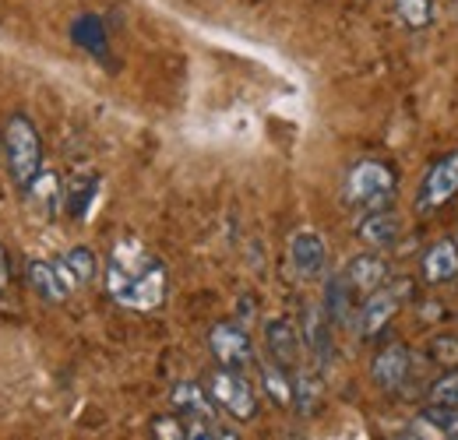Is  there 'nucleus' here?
I'll return each mask as SVG.
<instances>
[{
  "label": "nucleus",
  "instance_id": "obj_1",
  "mask_svg": "<svg viewBox=\"0 0 458 440\" xmlns=\"http://www.w3.org/2000/svg\"><path fill=\"white\" fill-rule=\"evenodd\" d=\"M106 292L123 310L152 314L166 303V292H170L166 265L145 243L120 240L106 261Z\"/></svg>",
  "mask_w": 458,
  "mask_h": 440
},
{
  "label": "nucleus",
  "instance_id": "obj_17",
  "mask_svg": "<svg viewBox=\"0 0 458 440\" xmlns=\"http://www.w3.org/2000/svg\"><path fill=\"white\" fill-rule=\"evenodd\" d=\"M25 272H29V282H32V289L47 300V303H64L74 289L60 278L57 272V261H39V258H29V265H25Z\"/></svg>",
  "mask_w": 458,
  "mask_h": 440
},
{
  "label": "nucleus",
  "instance_id": "obj_18",
  "mask_svg": "<svg viewBox=\"0 0 458 440\" xmlns=\"http://www.w3.org/2000/svg\"><path fill=\"white\" fill-rule=\"evenodd\" d=\"M57 272L71 289L89 285L92 278L99 275V258H96L89 247H71V250L57 261Z\"/></svg>",
  "mask_w": 458,
  "mask_h": 440
},
{
  "label": "nucleus",
  "instance_id": "obj_28",
  "mask_svg": "<svg viewBox=\"0 0 458 440\" xmlns=\"http://www.w3.org/2000/svg\"><path fill=\"white\" fill-rule=\"evenodd\" d=\"M7 285V258H4V247H0V289Z\"/></svg>",
  "mask_w": 458,
  "mask_h": 440
},
{
  "label": "nucleus",
  "instance_id": "obj_26",
  "mask_svg": "<svg viewBox=\"0 0 458 440\" xmlns=\"http://www.w3.org/2000/svg\"><path fill=\"white\" fill-rule=\"evenodd\" d=\"M187 440H236L223 423H201V419H183Z\"/></svg>",
  "mask_w": 458,
  "mask_h": 440
},
{
  "label": "nucleus",
  "instance_id": "obj_16",
  "mask_svg": "<svg viewBox=\"0 0 458 440\" xmlns=\"http://www.w3.org/2000/svg\"><path fill=\"white\" fill-rule=\"evenodd\" d=\"M21 194L29 198V205H32V212H36L39 219H54L60 212V201H64L57 173H50V169H39V173L32 176V183H29Z\"/></svg>",
  "mask_w": 458,
  "mask_h": 440
},
{
  "label": "nucleus",
  "instance_id": "obj_20",
  "mask_svg": "<svg viewBox=\"0 0 458 440\" xmlns=\"http://www.w3.org/2000/svg\"><path fill=\"white\" fill-rule=\"evenodd\" d=\"M261 385H265V394H268L276 405H283V409L293 405V381H289V370H283L276 360L261 363Z\"/></svg>",
  "mask_w": 458,
  "mask_h": 440
},
{
  "label": "nucleus",
  "instance_id": "obj_11",
  "mask_svg": "<svg viewBox=\"0 0 458 440\" xmlns=\"http://www.w3.org/2000/svg\"><path fill=\"white\" fill-rule=\"evenodd\" d=\"M265 345H268V360H276L289 374L296 370L303 338H300V328H296L289 317H272V321L265 325Z\"/></svg>",
  "mask_w": 458,
  "mask_h": 440
},
{
  "label": "nucleus",
  "instance_id": "obj_24",
  "mask_svg": "<svg viewBox=\"0 0 458 440\" xmlns=\"http://www.w3.org/2000/svg\"><path fill=\"white\" fill-rule=\"evenodd\" d=\"M430 360L441 367V370H455L458 367V338L455 334H437L430 342Z\"/></svg>",
  "mask_w": 458,
  "mask_h": 440
},
{
  "label": "nucleus",
  "instance_id": "obj_27",
  "mask_svg": "<svg viewBox=\"0 0 458 440\" xmlns=\"http://www.w3.org/2000/svg\"><path fill=\"white\" fill-rule=\"evenodd\" d=\"M152 434H156V440H187V423H180L176 416H156Z\"/></svg>",
  "mask_w": 458,
  "mask_h": 440
},
{
  "label": "nucleus",
  "instance_id": "obj_19",
  "mask_svg": "<svg viewBox=\"0 0 458 440\" xmlns=\"http://www.w3.org/2000/svg\"><path fill=\"white\" fill-rule=\"evenodd\" d=\"M349 310H352V289L345 285L343 275H332L325 285V314H328L332 325H345Z\"/></svg>",
  "mask_w": 458,
  "mask_h": 440
},
{
  "label": "nucleus",
  "instance_id": "obj_23",
  "mask_svg": "<svg viewBox=\"0 0 458 440\" xmlns=\"http://www.w3.org/2000/svg\"><path fill=\"white\" fill-rule=\"evenodd\" d=\"M318 398H321V381H318L310 370H296V381H293V405H296L300 412H314Z\"/></svg>",
  "mask_w": 458,
  "mask_h": 440
},
{
  "label": "nucleus",
  "instance_id": "obj_22",
  "mask_svg": "<svg viewBox=\"0 0 458 440\" xmlns=\"http://www.w3.org/2000/svg\"><path fill=\"white\" fill-rule=\"evenodd\" d=\"M420 423L427 427V430H434V434H441V437H455L458 434V405H427L423 412H420Z\"/></svg>",
  "mask_w": 458,
  "mask_h": 440
},
{
  "label": "nucleus",
  "instance_id": "obj_10",
  "mask_svg": "<svg viewBox=\"0 0 458 440\" xmlns=\"http://www.w3.org/2000/svg\"><path fill=\"white\" fill-rule=\"evenodd\" d=\"M412 374V356L402 342H388L385 349H377L374 363H370V377L381 391H399Z\"/></svg>",
  "mask_w": 458,
  "mask_h": 440
},
{
  "label": "nucleus",
  "instance_id": "obj_14",
  "mask_svg": "<svg viewBox=\"0 0 458 440\" xmlns=\"http://www.w3.org/2000/svg\"><path fill=\"white\" fill-rule=\"evenodd\" d=\"M423 278H427V285H448V282H455L458 278V243L455 240H434L430 247H427V254H423Z\"/></svg>",
  "mask_w": 458,
  "mask_h": 440
},
{
  "label": "nucleus",
  "instance_id": "obj_8",
  "mask_svg": "<svg viewBox=\"0 0 458 440\" xmlns=\"http://www.w3.org/2000/svg\"><path fill=\"white\" fill-rule=\"evenodd\" d=\"M399 303H402V292L395 285H381L374 289L370 296H363L360 310H356V331L360 338H377L381 331L392 325V317L399 314Z\"/></svg>",
  "mask_w": 458,
  "mask_h": 440
},
{
  "label": "nucleus",
  "instance_id": "obj_3",
  "mask_svg": "<svg viewBox=\"0 0 458 440\" xmlns=\"http://www.w3.org/2000/svg\"><path fill=\"white\" fill-rule=\"evenodd\" d=\"M4 159H7V176L18 190L32 183V176L43 169V134L32 123L29 113H11L4 123Z\"/></svg>",
  "mask_w": 458,
  "mask_h": 440
},
{
  "label": "nucleus",
  "instance_id": "obj_2",
  "mask_svg": "<svg viewBox=\"0 0 458 440\" xmlns=\"http://www.w3.org/2000/svg\"><path fill=\"white\" fill-rule=\"evenodd\" d=\"M395 190H399V173H395V165L385 163V159H360V163H352L343 183L345 205L356 208L360 216L388 208Z\"/></svg>",
  "mask_w": 458,
  "mask_h": 440
},
{
  "label": "nucleus",
  "instance_id": "obj_13",
  "mask_svg": "<svg viewBox=\"0 0 458 440\" xmlns=\"http://www.w3.org/2000/svg\"><path fill=\"white\" fill-rule=\"evenodd\" d=\"M300 338H303L307 356L325 370V367H328V360H332V321H328L325 307H307Z\"/></svg>",
  "mask_w": 458,
  "mask_h": 440
},
{
  "label": "nucleus",
  "instance_id": "obj_15",
  "mask_svg": "<svg viewBox=\"0 0 458 440\" xmlns=\"http://www.w3.org/2000/svg\"><path fill=\"white\" fill-rule=\"evenodd\" d=\"M173 405L183 419H201V423H219L216 419V402L208 394V387L194 385V381H180L173 385Z\"/></svg>",
  "mask_w": 458,
  "mask_h": 440
},
{
  "label": "nucleus",
  "instance_id": "obj_4",
  "mask_svg": "<svg viewBox=\"0 0 458 440\" xmlns=\"http://www.w3.org/2000/svg\"><path fill=\"white\" fill-rule=\"evenodd\" d=\"M205 387H208L212 402H216L223 412H229L236 423H247V419L258 416V394H254V385L247 381V374L219 367V370L208 374V385Z\"/></svg>",
  "mask_w": 458,
  "mask_h": 440
},
{
  "label": "nucleus",
  "instance_id": "obj_12",
  "mask_svg": "<svg viewBox=\"0 0 458 440\" xmlns=\"http://www.w3.org/2000/svg\"><path fill=\"white\" fill-rule=\"evenodd\" d=\"M356 236L370 247V250H392L402 236V219L392 208H377V212H363L356 222Z\"/></svg>",
  "mask_w": 458,
  "mask_h": 440
},
{
  "label": "nucleus",
  "instance_id": "obj_21",
  "mask_svg": "<svg viewBox=\"0 0 458 440\" xmlns=\"http://www.w3.org/2000/svg\"><path fill=\"white\" fill-rule=\"evenodd\" d=\"M395 18L412 32L430 29L434 25V0H395Z\"/></svg>",
  "mask_w": 458,
  "mask_h": 440
},
{
  "label": "nucleus",
  "instance_id": "obj_6",
  "mask_svg": "<svg viewBox=\"0 0 458 440\" xmlns=\"http://www.w3.org/2000/svg\"><path fill=\"white\" fill-rule=\"evenodd\" d=\"M325 265H328V243L318 229H296L289 236V268L293 275L303 278V282H314V278L325 275Z\"/></svg>",
  "mask_w": 458,
  "mask_h": 440
},
{
  "label": "nucleus",
  "instance_id": "obj_9",
  "mask_svg": "<svg viewBox=\"0 0 458 440\" xmlns=\"http://www.w3.org/2000/svg\"><path fill=\"white\" fill-rule=\"evenodd\" d=\"M388 275H392V268H388V258L381 254V250H367V254H356L349 265H345V285L352 289V296H370L374 289H381V285H388Z\"/></svg>",
  "mask_w": 458,
  "mask_h": 440
},
{
  "label": "nucleus",
  "instance_id": "obj_7",
  "mask_svg": "<svg viewBox=\"0 0 458 440\" xmlns=\"http://www.w3.org/2000/svg\"><path fill=\"white\" fill-rule=\"evenodd\" d=\"M458 198V152H448L445 159L427 169L420 187V212H437Z\"/></svg>",
  "mask_w": 458,
  "mask_h": 440
},
{
  "label": "nucleus",
  "instance_id": "obj_29",
  "mask_svg": "<svg viewBox=\"0 0 458 440\" xmlns=\"http://www.w3.org/2000/svg\"><path fill=\"white\" fill-rule=\"evenodd\" d=\"M445 440H458V434H455V437H445Z\"/></svg>",
  "mask_w": 458,
  "mask_h": 440
},
{
  "label": "nucleus",
  "instance_id": "obj_25",
  "mask_svg": "<svg viewBox=\"0 0 458 440\" xmlns=\"http://www.w3.org/2000/svg\"><path fill=\"white\" fill-rule=\"evenodd\" d=\"M430 402L434 405H458V367L455 370H445L434 385H430Z\"/></svg>",
  "mask_w": 458,
  "mask_h": 440
},
{
  "label": "nucleus",
  "instance_id": "obj_5",
  "mask_svg": "<svg viewBox=\"0 0 458 440\" xmlns=\"http://www.w3.org/2000/svg\"><path fill=\"white\" fill-rule=\"evenodd\" d=\"M208 349H212L216 363L226 367V370H240L243 374L247 367H254V342H250V334L240 328L236 321L212 325V331H208Z\"/></svg>",
  "mask_w": 458,
  "mask_h": 440
}]
</instances>
